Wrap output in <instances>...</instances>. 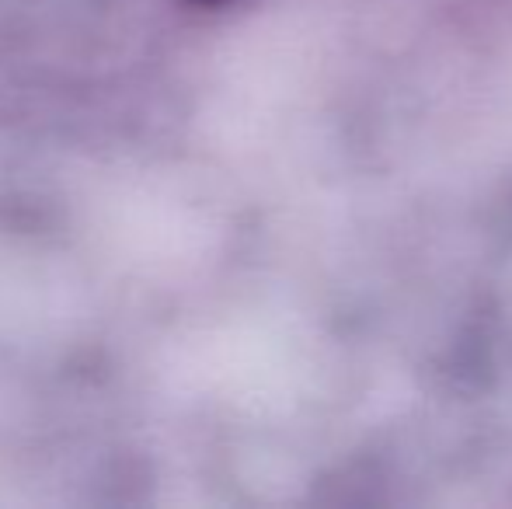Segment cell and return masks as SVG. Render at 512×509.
<instances>
[{
	"label": "cell",
	"mask_w": 512,
	"mask_h": 509,
	"mask_svg": "<svg viewBox=\"0 0 512 509\" xmlns=\"http://www.w3.org/2000/svg\"><path fill=\"white\" fill-rule=\"evenodd\" d=\"M199 4H220V0H199Z\"/></svg>",
	"instance_id": "1"
}]
</instances>
